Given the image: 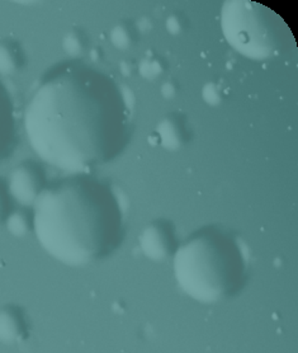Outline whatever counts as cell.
<instances>
[{"label":"cell","instance_id":"2","mask_svg":"<svg viewBox=\"0 0 298 353\" xmlns=\"http://www.w3.org/2000/svg\"><path fill=\"white\" fill-rule=\"evenodd\" d=\"M31 209L32 233L41 248L67 267L105 259L125 236L123 194L93 174L66 176L50 183Z\"/></svg>","mask_w":298,"mask_h":353},{"label":"cell","instance_id":"12","mask_svg":"<svg viewBox=\"0 0 298 353\" xmlns=\"http://www.w3.org/2000/svg\"><path fill=\"white\" fill-rule=\"evenodd\" d=\"M4 225L9 234L16 238H23L33 232L32 212L27 210H12Z\"/></svg>","mask_w":298,"mask_h":353},{"label":"cell","instance_id":"18","mask_svg":"<svg viewBox=\"0 0 298 353\" xmlns=\"http://www.w3.org/2000/svg\"><path fill=\"white\" fill-rule=\"evenodd\" d=\"M178 92H179V85H178L177 81H165L162 85V96L168 101L174 99L178 96Z\"/></svg>","mask_w":298,"mask_h":353},{"label":"cell","instance_id":"4","mask_svg":"<svg viewBox=\"0 0 298 353\" xmlns=\"http://www.w3.org/2000/svg\"><path fill=\"white\" fill-rule=\"evenodd\" d=\"M220 26L228 46L251 61H269L293 45L290 26L273 9L254 0H227Z\"/></svg>","mask_w":298,"mask_h":353},{"label":"cell","instance_id":"7","mask_svg":"<svg viewBox=\"0 0 298 353\" xmlns=\"http://www.w3.org/2000/svg\"><path fill=\"white\" fill-rule=\"evenodd\" d=\"M153 135L156 137V145L164 150L178 152L183 149L191 139L186 116L180 112L168 113L158 122Z\"/></svg>","mask_w":298,"mask_h":353},{"label":"cell","instance_id":"1","mask_svg":"<svg viewBox=\"0 0 298 353\" xmlns=\"http://www.w3.org/2000/svg\"><path fill=\"white\" fill-rule=\"evenodd\" d=\"M135 96L112 75L81 60L50 68L23 111L34 155L67 176L92 174L126 149L134 131Z\"/></svg>","mask_w":298,"mask_h":353},{"label":"cell","instance_id":"17","mask_svg":"<svg viewBox=\"0 0 298 353\" xmlns=\"http://www.w3.org/2000/svg\"><path fill=\"white\" fill-rule=\"evenodd\" d=\"M10 212H12V205H10V197H9L7 187L0 182V225L6 223Z\"/></svg>","mask_w":298,"mask_h":353},{"label":"cell","instance_id":"5","mask_svg":"<svg viewBox=\"0 0 298 353\" xmlns=\"http://www.w3.org/2000/svg\"><path fill=\"white\" fill-rule=\"evenodd\" d=\"M47 185L45 169L40 163L25 161L12 169L6 187L12 200L28 209Z\"/></svg>","mask_w":298,"mask_h":353},{"label":"cell","instance_id":"19","mask_svg":"<svg viewBox=\"0 0 298 353\" xmlns=\"http://www.w3.org/2000/svg\"><path fill=\"white\" fill-rule=\"evenodd\" d=\"M120 69H121L122 74H123L125 77H131L134 72H137L136 65L134 64V63H131V61H127V60L122 63Z\"/></svg>","mask_w":298,"mask_h":353},{"label":"cell","instance_id":"11","mask_svg":"<svg viewBox=\"0 0 298 353\" xmlns=\"http://www.w3.org/2000/svg\"><path fill=\"white\" fill-rule=\"evenodd\" d=\"M88 36L81 28L75 27L65 33L63 39V50L65 54L72 57L73 60H79V57H83L88 50Z\"/></svg>","mask_w":298,"mask_h":353},{"label":"cell","instance_id":"3","mask_svg":"<svg viewBox=\"0 0 298 353\" xmlns=\"http://www.w3.org/2000/svg\"><path fill=\"white\" fill-rule=\"evenodd\" d=\"M249 261V248L239 234L222 225H207L179 244L173 256V272L187 296L211 305L244 289Z\"/></svg>","mask_w":298,"mask_h":353},{"label":"cell","instance_id":"15","mask_svg":"<svg viewBox=\"0 0 298 353\" xmlns=\"http://www.w3.org/2000/svg\"><path fill=\"white\" fill-rule=\"evenodd\" d=\"M202 98L207 105L216 107L222 103L225 98V90L216 81H210L202 89Z\"/></svg>","mask_w":298,"mask_h":353},{"label":"cell","instance_id":"10","mask_svg":"<svg viewBox=\"0 0 298 353\" xmlns=\"http://www.w3.org/2000/svg\"><path fill=\"white\" fill-rule=\"evenodd\" d=\"M25 57L19 43L13 40L0 41V75L9 77L21 72Z\"/></svg>","mask_w":298,"mask_h":353},{"label":"cell","instance_id":"14","mask_svg":"<svg viewBox=\"0 0 298 353\" xmlns=\"http://www.w3.org/2000/svg\"><path fill=\"white\" fill-rule=\"evenodd\" d=\"M168 70V63L159 55H146L138 65L137 72L145 81H155Z\"/></svg>","mask_w":298,"mask_h":353},{"label":"cell","instance_id":"13","mask_svg":"<svg viewBox=\"0 0 298 353\" xmlns=\"http://www.w3.org/2000/svg\"><path fill=\"white\" fill-rule=\"evenodd\" d=\"M138 34L136 28L129 22H121L116 24L109 32V41L112 46L117 50L126 51L136 45Z\"/></svg>","mask_w":298,"mask_h":353},{"label":"cell","instance_id":"16","mask_svg":"<svg viewBox=\"0 0 298 353\" xmlns=\"http://www.w3.org/2000/svg\"><path fill=\"white\" fill-rule=\"evenodd\" d=\"M165 30L171 34V36H179L188 30V19L184 14L175 12L171 13L167 21H165Z\"/></svg>","mask_w":298,"mask_h":353},{"label":"cell","instance_id":"9","mask_svg":"<svg viewBox=\"0 0 298 353\" xmlns=\"http://www.w3.org/2000/svg\"><path fill=\"white\" fill-rule=\"evenodd\" d=\"M17 137L14 105L7 88L0 81V161L8 157Z\"/></svg>","mask_w":298,"mask_h":353},{"label":"cell","instance_id":"8","mask_svg":"<svg viewBox=\"0 0 298 353\" xmlns=\"http://www.w3.org/2000/svg\"><path fill=\"white\" fill-rule=\"evenodd\" d=\"M30 321L21 306L8 304L0 309V343H22L30 337Z\"/></svg>","mask_w":298,"mask_h":353},{"label":"cell","instance_id":"6","mask_svg":"<svg viewBox=\"0 0 298 353\" xmlns=\"http://www.w3.org/2000/svg\"><path fill=\"white\" fill-rule=\"evenodd\" d=\"M138 245L142 254L153 262L173 258L179 247L175 226L167 219L153 220L140 234Z\"/></svg>","mask_w":298,"mask_h":353}]
</instances>
